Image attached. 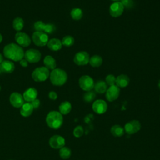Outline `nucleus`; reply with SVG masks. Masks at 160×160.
Here are the masks:
<instances>
[{"instance_id": "obj_1", "label": "nucleus", "mask_w": 160, "mask_h": 160, "mask_svg": "<svg viewBox=\"0 0 160 160\" xmlns=\"http://www.w3.org/2000/svg\"><path fill=\"white\" fill-rule=\"evenodd\" d=\"M3 54L9 59L14 61H19L23 59L24 52L22 48L18 44L10 43L4 46Z\"/></svg>"}, {"instance_id": "obj_2", "label": "nucleus", "mask_w": 160, "mask_h": 160, "mask_svg": "<svg viewBox=\"0 0 160 160\" xmlns=\"http://www.w3.org/2000/svg\"><path fill=\"white\" fill-rule=\"evenodd\" d=\"M46 122L49 128L54 129H58L63 123L62 115L56 111H50L46 116Z\"/></svg>"}, {"instance_id": "obj_3", "label": "nucleus", "mask_w": 160, "mask_h": 160, "mask_svg": "<svg viewBox=\"0 0 160 160\" xmlns=\"http://www.w3.org/2000/svg\"><path fill=\"white\" fill-rule=\"evenodd\" d=\"M49 76L51 83L53 85L58 86H61L64 84L68 79V75L66 71L59 68H55L52 70Z\"/></svg>"}, {"instance_id": "obj_4", "label": "nucleus", "mask_w": 160, "mask_h": 160, "mask_svg": "<svg viewBox=\"0 0 160 160\" xmlns=\"http://www.w3.org/2000/svg\"><path fill=\"white\" fill-rule=\"evenodd\" d=\"M49 70L45 66L38 67L32 72V78L36 82H42L49 77Z\"/></svg>"}, {"instance_id": "obj_5", "label": "nucleus", "mask_w": 160, "mask_h": 160, "mask_svg": "<svg viewBox=\"0 0 160 160\" xmlns=\"http://www.w3.org/2000/svg\"><path fill=\"white\" fill-rule=\"evenodd\" d=\"M32 39L35 45L41 47L46 45L49 41L48 34L40 31H35L32 35Z\"/></svg>"}, {"instance_id": "obj_6", "label": "nucleus", "mask_w": 160, "mask_h": 160, "mask_svg": "<svg viewBox=\"0 0 160 160\" xmlns=\"http://www.w3.org/2000/svg\"><path fill=\"white\" fill-rule=\"evenodd\" d=\"M79 85L82 90L89 91H91L94 88V82L91 76L88 75H84L79 79Z\"/></svg>"}, {"instance_id": "obj_7", "label": "nucleus", "mask_w": 160, "mask_h": 160, "mask_svg": "<svg viewBox=\"0 0 160 160\" xmlns=\"http://www.w3.org/2000/svg\"><path fill=\"white\" fill-rule=\"evenodd\" d=\"M24 58L28 62L36 63L41 59V54L38 49H30L24 52Z\"/></svg>"}, {"instance_id": "obj_8", "label": "nucleus", "mask_w": 160, "mask_h": 160, "mask_svg": "<svg viewBox=\"0 0 160 160\" xmlns=\"http://www.w3.org/2000/svg\"><path fill=\"white\" fill-rule=\"evenodd\" d=\"M141 128V123L139 121L134 119L131 120L124 125V131L128 134H133L138 132Z\"/></svg>"}, {"instance_id": "obj_9", "label": "nucleus", "mask_w": 160, "mask_h": 160, "mask_svg": "<svg viewBox=\"0 0 160 160\" xmlns=\"http://www.w3.org/2000/svg\"><path fill=\"white\" fill-rule=\"evenodd\" d=\"M89 55L86 51H81L75 54L73 60L76 64L78 66H84L89 63Z\"/></svg>"}, {"instance_id": "obj_10", "label": "nucleus", "mask_w": 160, "mask_h": 160, "mask_svg": "<svg viewBox=\"0 0 160 160\" xmlns=\"http://www.w3.org/2000/svg\"><path fill=\"white\" fill-rule=\"evenodd\" d=\"M124 8L120 1H115L109 6V14L113 18H118L122 14Z\"/></svg>"}, {"instance_id": "obj_11", "label": "nucleus", "mask_w": 160, "mask_h": 160, "mask_svg": "<svg viewBox=\"0 0 160 160\" xmlns=\"http://www.w3.org/2000/svg\"><path fill=\"white\" fill-rule=\"evenodd\" d=\"M120 93V88L116 84L109 86L106 91V98L109 102L116 100Z\"/></svg>"}, {"instance_id": "obj_12", "label": "nucleus", "mask_w": 160, "mask_h": 160, "mask_svg": "<svg viewBox=\"0 0 160 160\" xmlns=\"http://www.w3.org/2000/svg\"><path fill=\"white\" fill-rule=\"evenodd\" d=\"M14 38L18 44L22 47L29 46L31 42L29 36L23 32H18L16 34Z\"/></svg>"}, {"instance_id": "obj_13", "label": "nucleus", "mask_w": 160, "mask_h": 160, "mask_svg": "<svg viewBox=\"0 0 160 160\" xmlns=\"http://www.w3.org/2000/svg\"><path fill=\"white\" fill-rule=\"evenodd\" d=\"M64 138L60 135H54L51 136L49 140V146L54 149H61L65 145Z\"/></svg>"}, {"instance_id": "obj_14", "label": "nucleus", "mask_w": 160, "mask_h": 160, "mask_svg": "<svg viewBox=\"0 0 160 160\" xmlns=\"http://www.w3.org/2000/svg\"><path fill=\"white\" fill-rule=\"evenodd\" d=\"M92 109L96 113L102 114L106 112L108 109V104L106 102L102 99H97L93 102Z\"/></svg>"}, {"instance_id": "obj_15", "label": "nucleus", "mask_w": 160, "mask_h": 160, "mask_svg": "<svg viewBox=\"0 0 160 160\" xmlns=\"http://www.w3.org/2000/svg\"><path fill=\"white\" fill-rule=\"evenodd\" d=\"M9 102L13 107L19 108L24 103V99L20 93L14 92L9 96Z\"/></svg>"}, {"instance_id": "obj_16", "label": "nucleus", "mask_w": 160, "mask_h": 160, "mask_svg": "<svg viewBox=\"0 0 160 160\" xmlns=\"http://www.w3.org/2000/svg\"><path fill=\"white\" fill-rule=\"evenodd\" d=\"M22 96L24 101L28 102H31L36 99L38 96V91L34 88H29L24 92Z\"/></svg>"}, {"instance_id": "obj_17", "label": "nucleus", "mask_w": 160, "mask_h": 160, "mask_svg": "<svg viewBox=\"0 0 160 160\" xmlns=\"http://www.w3.org/2000/svg\"><path fill=\"white\" fill-rule=\"evenodd\" d=\"M15 66L13 62L9 60L2 61L0 64V70L1 72L4 73H11L14 70Z\"/></svg>"}, {"instance_id": "obj_18", "label": "nucleus", "mask_w": 160, "mask_h": 160, "mask_svg": "<svg viewBox=\"0 0 160 160\" xmlns=\"http://www.w3.org/2000/svg\"><path fill=\"white\" fill-rule=\"evenodd\" d=\"M129 78L126 74H120L116 78L115 84L119 88H124L129 83Z\"/></svg>"}, {"instance_id": "obj_19", "label": "nucleus", "mask_w": 160, "mask_h": 160, "mask_svg": "<svg viewBox=\"0 0 160 160\" xmlns=\"http://www.w3.org/2000/svg\"><path fill=\"white\" fill-rule=\"evenodd\" d=\"M47 46L48 48L53 51H57L62 48L61 41L57 38H52L48 41Z\"/></svg>"}, {"instance_id": "obj_20", "label": "nucleus", "mask_w": 160, "mask_h": 160, "mask_svg": "<svg viewBox=\"0 0 160 160\" xmlns=\"http://www.w3.org/2000/svg\"><path fill=\"white\" fill-rule=\"evenodd\" d=\"M34 108L31 102H25L22 104L20 109V114L23 117H28L31 115L33 112Z\"/></svg>"}, {"instance_id": "obj_21", "label": "nucleus", "mask_w": 160, "mask_h": 160, "mask_svg": "<svg viewBox=\"0 0 160 160\" xmlns=\"http://www.w3.org/2000/svg\"><path fill=\"white\" fill-rule=\"evenodd\" d=\"M44 64L46 68H48L49 70L51 69L53 70L56 68V60L53 57H52L50 55H48L45 56L43 60Z\"/></svg>"}, {"instance_id": "obj_22", "label": "nucleus", "mask_w": 160, "mask_h": 160, "mask_svg": "<svg viewBox=\"0 0 160 160\" xmlns=\"http://www.w3.org/2000/svg\"><path fill=\"white\" fill-rule=\"evenodd\" d=\"M94 89L96 92L99 94H103L106 92L108 89V85L105 81L100 80L94 83Z\"/></svg>"}, {"instance_id": "obj_23", "label": "nucleus", "mask_w": 160, "mask_h": 160, "mask_svg": "<svg viewBox=\"0 0 160 160\" xmlns=\"http://www.w3.org/2000/svg\"><path fill=\"white\" fill-rule=\"evenodd\" d=\"M72 109V106L71 104L69 101H63L62 102L59 106V112L62 115H66L68 114L70 112Z\"/></svg>"}, {"instance_id": "obj_24", "label": "nucleus", "mask_w": 160, "mask_h": 160, "mask_svg": "<svg viewBox=\"0 0 160 160\" xmlns=\"http://www.w3.org/2000/svg\"><path fill=\"white\" fill-rule=\"evenodd\" d=\"M110 131L111 134L114 137H121L123 136L124 133V128L119 124H115L112 126L111 128Z\"/></svg>"}, {"instance_id": "obj_25", "label": "nucleus", "mask_w": 160, "mask_h": 160, "mask_svg": "<svg viewBox=\"0 0 160 160\" xmlns=\"http://www.w3.org/2000/svg\"><path fill=\"white\" fill-rule=\"evenodd\" d=\"M89 63L93 68L99 67L102 63V58L99 55H94L89 58Z\"/></svg>"}, {"instance_id": "obj_26", "label": "nucleus", "mask_w": 160, "mask_h": 160, "mask_svg": "<svg viewBox=\"0 0 160 160\" xmlns=\"http://www.w3.org/2000/svg\"><path fill=\"white\" fill-rule=\"evenodd\" d=\"M70 14L72 19H73L74 20L78 21L82 18L83 16V12L81 9L79 8H74L71 11Z\"/></svg>"}, {"instance_id": "obj_27", "label": "nucleus", "mask_w": 160, "mask_h": 160, "mask_svg": "<svg viewBox=\"0 0 160 160\" xmlns=\"http://www.w3.org/2000/svg\"><path fill=\"white\" fill-rule=\"evenodd\" d=\"M12 27L17 31H20L24 27V21L20 17L16 18L12 22Z\"/></svg>"}, {"instance_id": "obj_28", "label": "nucleus", "mask_w": 160, "mask_h": 160, "mask_svg": "<svg viewBox=\"0 0 160 160\" xmlns=\"http://www.w3.org/2000/svg\"><path fill=\"white\" fill-rule=\"evenodd\" d=\"M59 156L63 159H67L70 158L71 155V149L68 147H62L61 149H59Z\"/></svg>"}, {"instance_id": "obj_29", "label": "nucleus", "mask_w": 160, "mask_h": 160, "mask_svg": "<svg viewBox=\"0 0 160 160\" xmlns=\"http://www.w3.org/2000/svg\"><path fill=\"white\" fill-rule=\"evenodd\" d=\"M62 45L66 46V47H71L72 46L74 43V39L71 36H64L62 40H61Z\"/></svg>"}, {"instance_id": "obj_30", "label": "nucleus", "mask_w": 160, "mask_h": 160, "mask_svg": "<svg viewBox=\"0 0 160 160\" xmlns=\"http://www.w3.org/2000/svg\"><path fill=\"white\" fill-rule=\"evenodd\" d=\"M96 98V93L94 91H86L83 96V100L86 102H91Z\"/></svg>"}, {"instance_id": "obj_31", "label": "nucleus", "mask_w": 160, "mask_h": 160, "mask_svg": "<svg viewBox=\"0 0 160 160\" xmlns=\"http://www.w3.org/2000/svg\"><path fill=\"white\" fill-rule=\"evenodd\" d=\"M84 134V129L81 126H77L73 130V135L76 138H80Z\"/></svg>"}, {"instance_id": "obj_32", "label": "nucleus", "mask_w": 160, "mask_h": 160, "mask_svg": "<svg viewBox=\"0 0 160 160\" xmlns=\"http://www.w3.org/2000/svg\"><path fill=\"white\" fill-rule=\"evenodd\" d=\"M46 24L44 23L41 21H36L34 24V28L36 31H40V32H44V27H45Z\"/></svg>"}, {"instance_id": "obj_33", "label": "nucleus", "mask_w": 160, "mask_h": 160, "mask_svg": "<svg viewBox=\"0 0 160 160\" xmlns=\"http://www.w3.org/2000/svg\"><path fill=\"white\" fill-rule=\"evenodd\" d=\"M116 77L112 74H108L106 76L105 79V82L108 86H112L114 85L116 83Z\"/></svg>"}, {"instance_id": "obj_34", "label": "nucleus", "mask_w": 160, "mask_h": 160, "mask_svg": "<svg viewBox=\"0 0 160 160\" xmlns=\"http://www.w3.org/2000/svg\"><path fill=\"white\" fill-rule=\"evenodd\" d=\"M56 31V26L52 24H46L44 32L46 34H52Z\"/></svg>"}, {"instance_id": "obj_35", "label": "nucleus", "mask_w": 160, "mask_h": 160, "mask_svg": "<svg viewBox=\"0 0 160 160\" xmlns=\"http://www.w3.org/2000/svg\"><path fill=\"white\" fill-rule=\"evenodd\" d=\"M123 5L124 8L131 9L134 6V2L132 0H121L120 1Z\"/></svg>"}, {"instance_id": "obj_36", "label": "nucleus", "mask_w": 160, "mask_h": 160, "mask_svg": "<svg viewBox=\"0 0 160 160\" xmlns=\"http://www.w3.org/2000/svg\"><path fill=\"white\" fill-rule=\"evenodd\" d=\"M48 97L51 100H56L58 98V94L55 91H50L48 94Z\"/></svg>"}, {"instance_id": "obj_37", "label": "nucleus", "mask_w": 160, "mask_h": 160, "mask_svg": "<svg viewBox=\"0 0 160 160\" xmlns=\"http://www.w3.org/2000/svg\"><path fill=\"white\" fill-rule=\"evenodd\" d=\"M32 107L34 108V109H37L39 108V105H40V101L38 99H35L34 100H33L32 102H31Z\"/></svg>"}, {"instance_id": "obj_38", "label": "nucleus", "mask_w": 160, "mask_h": 160, "mask_svg": "<svg viewBox=\"0 0 160 160\" xmlns=\"http://www.w3.org/2000/svg\"><path fill=\"white\" fill-rule=\"evenodd\" d=\"M19 64L22 67L26 68L28 66V62L25 59H22L21 61H19Z\"/></svg>"}, {"instance_id": "obj_39", "label": "nucleus", "mask_w": 160, "mask_h": 160, "mask_svg": "<svg viewBox=\"0 0 160 160\" xmlns=\"http://www.w3.org/2000/svg\"><path fill=\"white\" fill-rule=\"evenodd\" d=\"M2 61H3V57H2V54L0 53V64L2 62Z\"/></svg>"}, {"instance_id": "obj_40", "label": "nucleus", "mask_w": 160, "mask_h": 160, "mask_svg": "<svg viewBox=\"0 0 160 160\" xmlns=\"http://www.w3.org/2000/svg\"><path fill=\"white\" fill-rule=\"evenodd\" d=\"M2 36L1 34L0 33V43L2 42Z\"/></svg>"}, {"instance_id": "obj_41", "label": "nucleus", "mask_w": 160, "mask_h": 160, "mask_svg": "<svg viewBox=\"0 0 160 160\" xmlns=\"http://www.w3.org/2000/svg\"><path fill=\"white\" fill-rule=\"evenodd\" d=\"M158 88H159V89H160V79L159 80V81H158Z\"/></svg>"}, {"instance_id": "obj_42", "label": "nucleus", "mask_w": 160, "mask_h": 160, "mask_svg": "<svg viewBox=\"0 0 160 160\" xmlns=\"http://www.w3.org/2000/svg\"><path fill=\"white\" fill-rule=\"evenodd\" d=\"M111 1H114V2H115V1H119V0H111Z\"/></svg>"}, {"instance_id": "obj_43", "label": "nucleus", "mask_w": 160, "mask_h": 160, "mask_svg": "<svg viewBox=\"0 0 160 160\" xmlns=\"http://www.w3.org/2000/svg\"><path fill=\"white\" fill-rule=\"evenodd\" d=\"M1 86H0V91H1Z\"/></svg>"}, {"instance_id": "obj_44", "label": "nucleus", "mask_w": 160, "mask_h": 160, "mask_svg": "<svg viewBox=\"0 0 160 160\" xmlns=\"http://www.w3.org/2000/svg\"><path fill=\"white\" fill-rule=\"evenodd\" d=\"M0 73H1V70H0Z\"/></svg>"}]
</instances>
